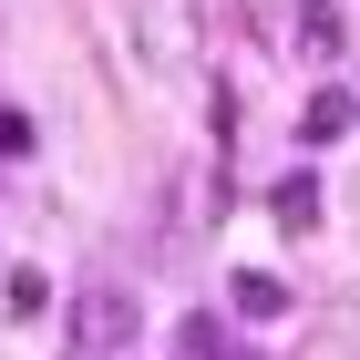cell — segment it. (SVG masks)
I'll return each mask as SVG.
<instances>
[{
    "label": "cell",
    "mask_w": 360,
    "mask_h": 360,
    "mask_svg": "<svg viewBox=\"0 0 360 360\" xmlns=\"http://www.w3.org/2000/svg\"><path fill=\"white\" fill-rule=\"evenodd\" d=\"M62 330H72V350H83V360H113V350H134V340H144V309H134L124 278H93L83 299H72Z\"/></svg>",
    "instance_id": "1"
},
{
    "label": "cell",
    "mask_w": 360,
    "mask_h": 360,
    "mask_svg": "<svg viewBox=\"0 0 360 360\" xmlns=\"http://www.w3.org/2000/svg\"><path fill=\"white\" fill-rule=\"evenodd\" d=\"M288 31H299L288 52H309V62H340V52H350V21H340L330 0H309V11H299V21H288Z\"/></svg>",
    "instance_id": "2"
},
{
    "label": "cell",
    "mask_w": 360,
    "mask_h": 360,
    "mask_svg": "<svg viewBox=\"0 0 360 360\" xmlns=\"http://www.w3.org/2000/svg\"><path fill=\"white\" fill-rule=\"evenodd\" d=\"M350 124H360V103H350L340 83H319V93H309V113H299V144H340Z\"/></svg>",
    "instance_id": "3"
},
{
    "label": "cell",
    "mask_w": 360,
    "mask_h": 360,
    "mask_svg": "<svg viewBox=\"0 0 360 360\" xmlns=\"http://www.w3.org/2000/svg\"><path fill=\"white\" fill-rule=\"evenodd\" d=\"M226 299H237V319H288V278L248 268V278H226Z\"/></svg>",
    "instance_id": "4"
},
{
    "label": "cell",
    "mask_w": 360,
    "mask_h": 360,
    "mask_svg": "<svg viewBox=\"0 0 360 360\" xmlns=\"http://www.w3.org/2000/svg\"><path fill=\"white\" fill-rule=\"evenodd\" d=\"M268 217L288 226V237H309V226H319V186H309V175H288V186L268 195Z\"/></svg>",
    "instance_id": "5"
},
{
    "label": "cell",
    "mask_w": 360,
    "mask_h": 360,
    "mask_svg": "<svg viewBox=\"0 0 360 360\" xmlns=\"http://www.w3.org/2000/svg\"><path fill=\"white\" fill-rule=\"evenodd\" d=\"M0 299H11V319H41V309H52V278H41V268H11Z\"/></svg>",
    "instance_id": "6"
},
{
    "label": "cell",
    "mask_w": 360,
    "mask_h": 360,
    "mask_svg": "<svg viewBox=\"0 0 360 360\" xmlns=\"http://www.w3.org/2000/svg\"><path fill=\"white\" fill-rule=\"evenodd\" d=\"M175 350H195V360H217V350H226V319H175Z\"/></svg>",
    "instance_id": "7"
},
{
    "label": "cell",
    "mask_w": 360,
    "mask_h": 360,
    "mask_svg": "<svg viewBox=\"0 0 360 360\" xmlns=\"http://www.w3.org/2000/svg\"><path fill=\"white\" fill-rule=\"evenodd\" d=\"M0 155H31V113H11V103H0Z\"/></svg>",
    "instance_id": "8"
}]
</instances>
